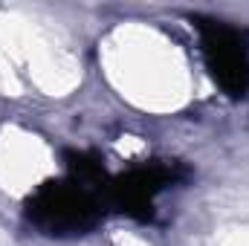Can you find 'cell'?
Segmentation results:
<instances>
[{
    "label": "cell",
    "instance_id": "cell-1",
    "mask_svg": "<svg viewBox=\"0 0 249 246\" xmlns=\"http://www.w3.org/2000/svg\"><path fill=\"white\" fill-rule=\"evenodd\" d=\"M206 53H209V64L212 72L220 78V84L232 93H241L249 81V64L244 44L238 41L235 32L212 26L206 32Z\"/></svg>",
    "mask_w": 249,
    "mask_h": 246
}]
</instances>
